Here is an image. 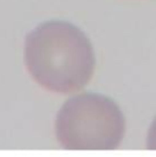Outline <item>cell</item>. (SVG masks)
I'll use <instances>...</instances> for the list:
<instances>
[{
	"label": "cell",
	"mask_w": 156,
	"mask_h": 157,
	"mask_svg": "<svg viewBox=\"0 0 156 157\" xmlns=\"http://www.w3.org/2000/svg\"><path fill=\"white\" fill-rule=\"evenodd\" d=\"M124 117L116 104L98 94L70 99L56 118V136L70 150H112L123 139Z\"/></svg>",
	"instance_id": "2"
},
{
	"label": "cell",
	"mask_w": 156,
	"mask_h": 157,
	"mask_svg": "<svg viewBox=\"0 0 156 157\" xmlns=\"http://www.w3.org/2000/svg\"><path fill=\"white\" fill-rule=\"evenodd\" d=\"M148 147L151 150H156V118L151 124V128L149 130L148 135Z\"/></svg>",
	"instance_id": "3"
},
{
	"label": "cell",
	"mask_w": 156,
	"mask_h": 157,
	"mask_svg": "<svg viewBox=\"0 0 156 157\" xmlns=\"http://www.w3.org/2000/svg\"><path fill=\"white\" fill-rule=\"evenodd\" d=\"M25 60L39 85L60 94L82 89L95 68L93 46L87 36L61 21L45 22L28 34Z\"/></svg>",
	"instance_id": "1"
}]
</instances>
